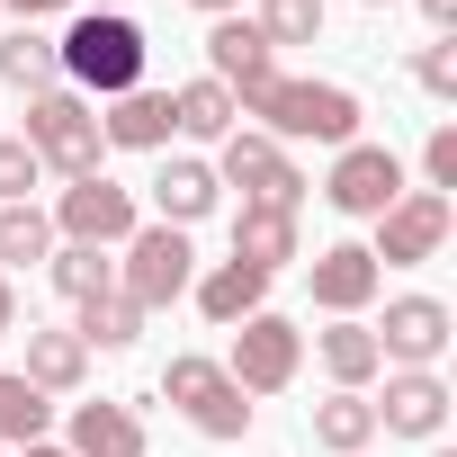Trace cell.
<instances>
[{
  "instance_id": "ba28073f",
  "label": "cell",
  "mask_w": 457,
  "mask_h": 457,
  "mask_svg": "<svg viewBox=\"0 0 457 457\" xmlns=\"http://www.w3.org/2000/svg\"><path fill=\"white\" fill-rule=\"evenodd\" d=\"M215 179L224 188H243V206H305V170H296V153L287 144H270V135H252V126H234L215 144Z\"/></svg>"
},
{
  "instance_id": "83f0119b",
  "label": "cell",
  "mask_w": 457,
  "mask_h": 457,
  "mask_svg": "<svg viewBox=\"0 0 457 457\" xmlns=\"http://www.w3.org/2000/svg\"><path fill=\"white\" fill-rule=\"evenodd\" d=\"M144 323H153V314H144L135 296H117V287H108V296H90V305H81V323H72V332H81L90 350H135V341H144Z\"/></svg>"
},
{
  "instance_id": "1f68e13d",
  "label": "cell",
  "mask_w": 457,
  "mask_h": 457,
  "mask_svg": "<svg viewBox=\"0 0 457 457\" xmlns=\"http://www.w3.org/2000/svg\"><path fill=\"white\" fill-rule=\"evenodd\" d=\"M421 188H457V126H430V144H421Z\"/></svg>"
},
{
  "instance_id": "52a82bcc",
  "label": "cell",
  "mask_w": 457,
  "mask_h": 457,
  "mask_svg": "<svg viewBox=\"0 0 457 457\" xmlns=\"http://www.w3.org/2000/svg\"><path fill=\"white\" fill-rule=\"evenodd\" d=\"M296 368H305V332H296L278 305H261V314H243V323H234L224 377H234L243 395H287V386H296Z\"/></svg>"
},
{
  "instance_id": "7c38bea8",
  "label": "cell",
  "mask_w": 457,
  "mask_h": 457,
  "mask_svg": "<svg viewBox=\"0 0 457 457\" xmlns=\"http://www.w3.org/2000/svg\"><path fill=\"white\" fill-rule=\"evenodd\" d=\"M377 403V439H430L439 448V430H448V377L439 368H386V395H368Z\"/></svg>"
},
{
  "instance_id": "d590c367",
  "label": "cell",
  "mask_w": 457,
  "mask_h": 457,
  "mask_svg": "<svg viewBox=\"0 0 457 457\" xmlns=\"http://www.w3.org/2000/svg\"><path fill=\"white\" fill-rule=\"evenodd\" d=\"M188 10H206V19H234V10H252V0H188Z\"/></svg>"
},
{
  "instance_id": "4dcf8cb0",
  "label": "cell",
  "mask_w": 457,
  "mask_h": 457,
  "mask_svg": "<svg viewBox=\"0 0 457 457\" xmlns=\"http://www.w3.org/2000/svg\"><path fill=\"white\" fill-rule=\"evenodd\" d=\"M412 81H421L430 99H457V46H448V37L421 46V54H412Z\"/></svg>"
},
{
  "instance_id": "ac0fdd59",
  "label": "cell",
  "mask_w": 457,
  "mask_h": 457,
  "mask_svg": "<svg viewBox=\"0 0 457 457\" xmlns=\"http://www.w3.org/2000/svg\"><path fill=\"white\" fill-rule=\"evenodd\" d=\"M314 359H323V377H332L341 395H368V386L386 377V359H377V332H368V314H332V323L314 332Z\"/></svg>"
},
{
  "instance_id": "d4e9b609",
  "label": "cell",
  "mask_w": 457,
  "mask_h": 457,
  "mask_svg": "<svg viewBox=\"0 0 457 457\" xmlns=\"http://www.w3.org/2000/svg\"><path fill=\"white\" fill-rule=\"evenodd\" d=\"M54 439V395H37L19 368H0V448H37Z\"/></svg>"
},
{
  "instance_id": "ab89813d",
  "label": "cell",
  "mask_w": 457,
  "mask_h": 457,
  "mask_svg": "<svg viewBox=\"0 0 457 457\" xmlns=\"http://www.w3.org/2000/svg\"><path fill=\"white\" fill-rule=\"evenodd\" d=\"M368 10H386V0H368Z\"/></svg>"
},
{
  "instance_id": "6da1fadb",
  "label": "cell",
  "mask_w": 457,
  "mask_h": 457,
  "mask_svg": "<svg viewBox=\"0 0 457 457\" xmlns=\"http://www.w3.org/2000/svg\"><path fill=\"white\" fill-rule=\"evenodd\" d=\"M234 108L252 117V135H270V144H359V90L350 81H296V72H270V81H252V90H234Z\"/></svg>"
},
{
  "instance_id": "f546056e",
  "label": "cell",
  "mask_w": 457,
  "mask_h": 457,
  "mask_svg": "<svg viewBox=\"0 0 457 457\" xmlns=\"http://www.w3.org/2000/svg\"><path fill=\"white\" fill-rule=\"evenodd\" d=\"M46 179V162L19 144V135H0V206H28V188Z\"/></svg>"
},
{
  "instance_id": "5bb4252c",
  "label": "cell",
  "mask_w": 457,
  "mask_h": 457,
  "mask_svg": "<svg viewBox=\"0 0 457 457\" xmlns=\"http://www.w3.org/2000/svg\"><path fill=\"white\" fill-rule=\"evenodd\" d=\"M305 287H314L323 314H368V305L386 296V270L368 261V243H332V252L305 261Z\"/></svg>"
},
{
  "instance_id": "ffe728a7",
  "label": "cell",
  "mask_w": 457,
  "mask_h": 457,
  "mask_svg": "<svg viewBox=\"0 0 457 457\" xmlns=\"http://www.w3.org/2000/svg\"><path fill=\"white\" fill-rule=\"evenodd\" d=\"M19 377H28L37 395H81V377H90V341L63 332V323H28V359H19Z\"/></svg>"
},
{
  "instance_id": "4fadbf2b",
  "label": "cell",
  "mask_w": 457,
  "mask_h": 457,
  "mask_svg": "<svg viewBox=\"0 0 457 457\" xmlns=\"http://www.w3.org/2000/svg\"><path fill=\"white\" fill-rule=\"evenodd\" d=\"M224 206V179H215V162L206 153H162V170H153V224H206Z\"/></svg>"
},
{
  "instance_id": "30bf717a",
  "label": "cell",
  "mask_w": 457,
  "mask_h": 457,
  "mask_svg": "<svg viewBox=\"0 0 457 457\" xmlns=\"http://www.w3.org/2000/svg\"><path fill=\"white\" fill-rule=\"evenodd\" d=\"M448 224H457V206H448L439 188H403V197L377 215L368 261H377V270H421V261H439V252H448Z\"/></svg>"
},
{
  "instance_id": "f35d334b",
  "label": "cell",
  "mask_w": 457,
  "mask_h": 457,
  "mask_svg": "<svg viewBox=\"0 0 457 457\" xmlns=\"http://www.w3.org/2000/svg\"><path fill=\"white\" fill-rule=\"evenodd\" d=\"M430 457H457V448H430Z\"/></svg>"
},
{
  "instance_id": "f1b7e54d",
  "label": "cell",
  "mask_w": 457,
  "mask_h": 457,
  "mask_svg": "<svg viewBox=\"0 0 457 457\" xmlns=\"http://www.w3.org/2000/svg\"><path fill=\"white\" fill-rule=\"evenodd\" d=\"M252 28L270 37V54L314 46V37H323V0H252Z\"/></svg>"
},
{
  "instance_id": "e575fe53",
  "label": "cell",
  "mask_w": 457,
  "mask_h": 457,
  "mask_svg": "<svg viewBox=\"0 0 457 457\" xmlns=\"http://www.w3.org/2000/svg\"><path fill=\"white\" fill-rule=\"evenodd\" d=\"M421 19H430V28L448 37V28H457V0H421Z\"/></svg>"
},
{
  "instance_id": "277c9868",
  "label": "cell",
  "mask_w": 457,
  "mask_h": 457,
  "mask_svg": "<svg viewBox=\"0 0 457 457\" xmlns=\"http://www.w3.org/2000/svg\"><path fill=\"white\" fill-rule=\"evenodd\" d=\"M19 144L54 170V179H90V170H108V144H99V108L81 99V90H46V99H28V126H19Z\"/></svg>"
},
{
  "instance_id": "cb8c5ba5",
  "label": "cell",
  "mask_w": 457,
  "mask_h": 457,
  "mask_svg": "<svg viewBox=\"0 0 457 457\" xmlns=\"http://www.w3.org/2000/svg\"><path fill=\"white\" fill-rule=\"evenodd\" d=\"M314 448H332V457H368V448H377V403L332 386V395L314 403Z\"/></svg>"
},
{
  "instance_id": "9c48e42d",
  "label": "cell",
  "mask_w": 457,
  "mask_h": 457,
  "mask_svg": "<svg viewBox=\"0 0 457 457\" xmlns=\"http://www.w3.org/2000/svg\"><path fill=\"white\" fill-rule=\"evenodd\" d=\"M395 197H403V153H395V144H368V135H359V144L332 153V170H323V206H332V215L377 224Z\"/></svg>"
},
{
  "instance_id": "484cf974",
  "label": "cell",
  "mask_w": 457,
  "mask_h": 457,
  "mask_svg": "<svg viewBox=\"0 0 457 457\" xmlns=\"http://www.w3.org/2000/svg\"><path fill=\"white\" fill-rule=\"evenodd\" d=\"M54 261V215L28 197V206H0V278L10 270H46Z\"/></svg>"
},
{
  "instance_id": "d6a6232c",
  "label": "cell",
  "mask_w": 457,
  "mask_h": 457,
  "mask_svg": "<svg viewBox=\"0 0 457 457\" xmlns=\"http://www.w3.org/2000/svg\"><path fill=\"white\" fill-rule=\"evenodd\" d=\"M63 10H81V0H0V19H10V28H46V19H63Z\"/></svg>"
},
{
  "instance_id": "8fae6325",
  "label": "cell",
  "mask_w": 457,
  "mask_h": 457,
  "mask_svg": "<svg viewBox=\"0 0 457 457\" xmlns=\"http://www.w3.org/2000/svg\"><path fill=\"white\" fill-rule=\"evenodd\" d=\"M368 332H377V359L386 368H439L448 341H457V314L412 287V296H386V323H368Z\"/></svg>"
},
{
  "instance_id": "60d3db41",
  "label": "cell",
  "mask_w": 457,
  "mask_h": 457,
  "mask_svg": "<svg viewBox=\"0 0 457 457\" xmlns=\"http://www.w3.org/2000/svg\"><path fill=\"white\" fill-rule=\"evenodd\" d=\"M0 457H10V448H0Z\"/></svg>"
},
{
  "instance_id": "4316f807",
  "label": "cell",
  "mask_w": 457,
  "mask_h": 457,
  "mask_svg": "<svg viewBox=\"0 0 457 457\" xmlns=\"http://www.w3.org/2000/svg\"><path fill=\"white\" fill-rule=\"evenodd\" d=\"M46 278H54V296H63V305H90V296H108V287H117V261H108V252H90V243H54Z\"/></svg>"
},
{
  "instance_id": "3957f363",
  "label": "cell",
  "mask_w": 457,
  "mask_h": 457,
  "mask_svg": "<svg viewBox=\"0 0 457 457\" xmlns=\"http://www.w3.org/2000/svg\"><path fill=\"white\" fill-rule=\"evenodd\" d=\"M162 403H170L197 439H224V448L252 430V395L224 377V359H206V350H170V368H162Z\"/></svg>"
},
{
  "instance_id": "7402d4cb",
  "label": "cell",
  "mask_w": 457,
  "mask_h": 457,
  "mask_svg": "<svg viewBox=\"0 0 457 457\" xmlns=\"http://www.w3.org/2000/svg\"><path fill=\"white\" fill-rule=\"evenodd\" d=\"M243 126V108H234V90H224V81H179L170 90V135H188V144H224V135H234Z\"/></svg>"
},
{
  "instance_id": "836d02e7",
  "label": "cell",
  "mask_w": 457,
  "mask_h": 457,
  "mask_svg": "<svg viewBox=\"0 0 457 457\" xmlns=\"http://www.w3.org/2000/svg\"><path fill=\"white\" fill-rule=\"evenodd\" d=\"M10 332H19V287L0 278V350H10Z\"/></svg>"
},
{
  "instance_id": "8992f818",
  "label": "cell",
  "mask_w": 457,
  "mask_h": 457,
  "mask_svg": "<svg viewBox=\"0 0 457 457\" xmlns=\"http://www.w3.org/2000/svg\"><path fill=\"white\" fill-rule=\"evenodd\" d=\"M54 243H90V252H117L135 224H144V206H135V188L126 179H108V170H90V179H63L54 188Z\"/></svg>"
},
{
  "instance_id": "2e32d148",
  "label": "cell",
  "mask_w": 457,
  "mask_h": 457,
  "mask_svg": "<svg viewBox=\"0 0 457 457\" xmlns=\"http://www.w3.org/2000/svg\"><path fill=\"white\" fill-rule=\"evenodd\" d=\"M278 72V54H270V37L252 28V10H234V19H206V81H224V90H252V81H270Z\"/></svg>"
},
{
  "instance_id": "7a4b0ae2",
  "label": "cell",
  "mask_w": 457,
  "mask_h": 457,
  "mask_svg": "<svg viewBox=\"0 0 457 457\" xmlns=\"http://www.w3.org/2000/svg\"><path fill=\"white\" fill-rule=\"evenodd\" d=\"M54 63H63V90H81L90 108H108V99L144 90V63H153V46H144L135 10H81V19L54 37Z\"/></svg>"
},
{
  "instance_id": "603a6c76",
  "label": "cell",
  "mask_w": 457,
  "mask_h": 457,
  "mask_svg": "<svg viewBox=\"0 0 457 457\" xmlns=\"http://www.w3.org/2000/svg\"><path fill=\"white\" fill-rule=\"evenodd\" d=\"M0 81H10V90H28V99L63 90V63H54V37H46V28H0Z\"/></svg>"
},
{
  "instance_id": "8d00e7d4",
  "label": "cell",
  "mask_w": 457,
  "mask_h": 457,
  "mask_svg": "<svg viewBox=\"0 0 457 457\" xmlns=\"http://www.w3.org/2000/svg\"><path fill=\"white\" fill-rule=\"evenodd\" d=\"M10 457H72L63 439H37V448H10Z\"/></svg>"
},
{
  "instance_id": "74e56055",
  "label": "cell",
  "mask_w": 457,
  "mask_h": 457,
  "mask_svg": "<svg viewBox=\"0 0 457 457\" xmlns=\"http://www.w3.org/2000/svg\"><path fill=\"white\" fill-rule=\"evenodd\" d=\"M81 10H126V0H81Z\"/></svg>"
},
{
  "instance_id": "e0dca14e",
  "label": "cell",
  "mask_w": 457,
  "mask_h": 457,
  "mask_svg": "<svg viewBox=\"0 0 457 457\" xmlns=\"http://www.w3.org/2000/svg\"><path fill=\"white\" fill-rule=\"evenodd\" d=\"M99 144L108 153H170V90H126V99H108L99 108Z\"/></svg>"
},
{
  "instance_id": "44dd1931",
  "label": "cell",
  "mask_w": 457,
  "mask_h": 457,
  "mask_svg": "<svg viewBox=\"0 0 457 457\" xmlns=\"http://www.w3.org/2000/svg\"><path fill=\"white\" fill-rule=\"evenodd\" d=\"M188 305H197L215 332H234L243 314H261V305H270V278H261V270H243V261H215V270H197V278H188Z\"/></svg>"
},
{
  "instance_id": "9a60e30c",
  "label": "cell",
  "mask_w": 457,
  "mask_h": 457,
  "mask_svg": "<svg viewBox=\"0 0 457 457\" xmlns=\"http://www.w3.org/2000/svg\"><path fill=\"white\" fill-rule=\"evenodd\" d=\"M63 448H72V457H144L153 430H144L135 403H108V395H99V403H72V412H63Z\"/></svg>"
},
{
  "instance_id": "5b68a950",
  "label": "cell",
  "mask_w": 457,
  "mask_h": 457,
  "mask_svg": "<svg viewBox=\"0 0 457 457\" xmlns=\"http://www.w3.org/2000/svg\"><path fill=\"white\" fill-rule=\"evenodd\" d=\"M117 252H126V261H117V296H135L144 314L179 305V296H188V278H197V243L179 234V224H135Z\"/></svg>"
},
{
  "instance_id": "d6986e66",
  "label": "cell",
  "mask_w": 457,
  "mask_h": 457,
  "mask_svg": "<svg viewBox=\"0 0 457 457\" xmlns=\"http://www.w3.org/2000/svg\"><path fill=\"white\" fill-rule=\"evenodd\" d=\"M234 261L261 270V278H278L287 261H305V224H296L287 206H243V215H234Z\"/></svg>"
}]
</instances>
